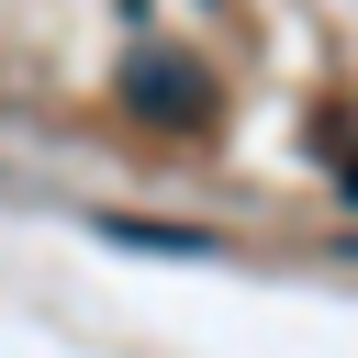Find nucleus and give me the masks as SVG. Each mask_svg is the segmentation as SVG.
Here are the masks:
<instances>
[{
  "mask_svg": "<svg viewBox=\"0 0 358 358\" xmlns=\"http://www.w3.org/2000/svg\"><path fill=\"white\" fill-rule=\"evenodd\" d=\"M101 235L134 246V257H224V235H201V224H123V213H101Z\"/></svg>",
  "mask_w": 358,
  "mask_h": 358,
  "instance_id": "obj_2",
  "label": "nucleus"
},
{
  "mask_svg": "<svg viewBox=\"0 0 358 358\" xmlns=\"http://www.w3.org/2000/svg\"><path fill=\"white\" fill-rule=\"evenodd\" d=\"M347 201H358V168H347Z\"/></svg>",
  "mask_w": 358,
  "mask_h": 358,
  "instance_id": "obj_3",
  "label": "nucleus"
},
{
  "mask_svg": "<svg viewBox=\"0 0 358 358\" xmlns=\"http://www.w3.org/2000/svg\"><path fill=\"white\" fill-rule=\"evenodd\" d=\"M123 101H134V112H201V78H190V67H168V56L145 45V56L123 67Z\"/></svg>",
  "mask_w": 358,
  "mask_h": 358,
  "instance_id": "obj_1",
  "label": "nucleus"
}]
</instances>
